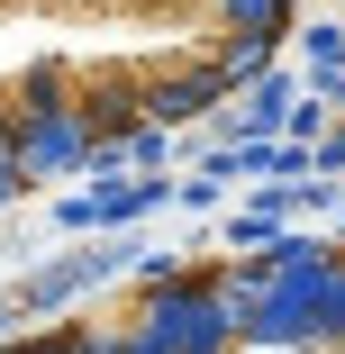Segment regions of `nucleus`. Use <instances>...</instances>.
<instances>
[{"instance_id": "1", "label": "nucleus", "mask_w": 345, "mask_h": 354, "mask_svg": "<svg viewBox=\"0 0 345 354\" xmlns=\"http://www.w3.org/2000/svg\"><path fill=\"white\" fill-rule=\"evenodd\" d=\"M291 0H0V200L236 91Z\"/></svg>"}, {"instance_id": "2", "label": "nucleus", "mask_w": 345, "mask_h": 354, "mask_svg": "<svg viewBox=\"0 0 345 354\" xmlns=\"http://www.w3.org/2000/svg\"><path fill=\"white\" fill-rule=\"evenodd\" d=\"M0 354H345V236L164 263Z\"/></svg>"}]
</instances>
